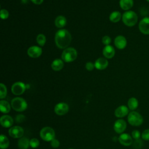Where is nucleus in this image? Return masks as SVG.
<instances>
[{
	"mask_svg": "<svg viewBox=\"0 0 149 149\" xmlns=\"http://www.w3.org/2000/svg\"><path fill=\"white\" fill-rule=\"evenodd\" d=\"M114 44L116 47L119 49H124L127 45L126 38L123 36H118L114 40Z\"/></svg>",
	"mask_w": 149,
	"mask_h": 149,
	"instance_id": "nucleus-14",
	"label": "nucleus"
},
{
	"mask_svg": "<svg viewBox=\"0 0 149 149\" xmlns=\"http://www.w3.org/2000/svg\"><path fill=\"white\" fill-rule=\"evenodd\" d=\"M63 62L60 59H55L51 63V68L55 71L61 70L63 67Z\"/></svg>",
	"mask_w": 149,
	"mask_h": 149,
	"instance_id": "nucleus-20",
	"label": "nucleus"
},
{
	"mask_svg": "<svg viewBox=\"0 0 149 149\" xmlns=\"http://www.w3.org/2000/svg\"><path fill=\"white\" fill-rule=\"evenodd\" d=\"M139 29L142 34L145 35L149 34V17H144L140 21Z\"/></svg>",
	"mask_w": 149,
	"mask_h": 149,
	"instance_id": "nucleus-8",
	"label": "nucleus"
},
{
	"mask_svg": "<svg viewBox=\"0 0 149 149\" xmlns=\"http://www.w3.org/2000/svg\"><path fill=\"white\" fill-rule=\"evenodd\" d=\"M77 56V51L73 47H68L63 50L61 58L66 62H70L74 61Z\"/></svg>",
	"mask_w": 149,
	"mask_h": 149,
	"instance_id": "nucleus-3",
	"label": "nucleus"
},
{
	"mask_svg": "<svg viewBox=\"0 0 149 149\" xmlns=\"http://www.w3.org/2000/svg\"><path fill=\"white\" fill-rule=\"evenodd\" d=\"M10 136L13 138H21L23 136L24 130L22 127L19 126H15L10 127L8 131Z\"/></svg>",
	"mask_w": 149,
	"mask_h": 149,
	"instance_id": "nucleus-9",
	"label": "nucleus"
},
{
	"mask_svg": "<svg viewBox=\"0 0 149 149\" xmlns=\"http://www.w3.org/2000/svg\"><path fill=\"white\" fill-rule=\"evenodd\" d=\"M17 145L20 149H27L30 145V141L27 137H23L19 140Z\"/></svg>",
	"mask_w": 149,
	"mask_h": 149,
	"instance_id": "nucleus-21",
	"label": "nucleus"
},
{
	"mask_svg": "<svg viewBox=\"0 0 149 149\" xmlns=\"http://www.w3.org/2000/svg\"><path fill=\"white\" fill-rule=\"evenodd\" d=\"M9 146V141L8 137L3 134H1L0 136V147L2 149H6Z\"/></svg>",
	"mask_w": 149,
	"mask_h": 149,
	"instance_id": "nucleus-26",
	"label": "nucleus"
},
{
	"mask_svg": "<svg viewBox=\"0 0 149 149\" xmlns=\"http://www.w3.org/2000/svg\"><path fill=\"white\" fill-rule=\"evenodd\" d=\"M102 54L104 56L108 59L112 58L115 54V51L114 48L111 45H106L103 50H102Z\"/></svg>",
	"mask_w": 149,
	"mask_h": 149,
	"instance_id": "nucleus-18",
	"label": "nucleus"
},
{
	"mask_svg": "<svg viewBox=\"0 0 149 149\" xmlns=\"http://www.w3.org/2000/svg\"><path fill=\"white\" fill-rule=\"evenodd\" d=\"M127 106L130 110H135L139 106V101L135 97H131L127 101Z\"/></svg>",
	"mask_w": 149,
	"mask_h": 149,
	"instance_id": "nucleus-23",
	"label": "nucleus"
},
{
	"mask_svg": "<svg viewBox=\"0 0 149 149\" xmlns=\"http://www.w3.org/2000/svg\"><path fill=\"white\" fill-rule=\"evenodd\" d=\"M141 137L145 141H149V129H145L141 133Z\"/></svg>",
	"mask_w": 149,
	"mask_h": 149,
	"instance_id": "nucleus-30",
	"label": "nucleus"
},
{
	"mask_svg": "<svg viewBox=\"0 0 149 149\" xmlns=\"http://www.w3.org/2000/svg\"><path fill=\"white\" fill-rule=\"evenodd\" d=\"M69 149H73V148H69Z\"/></svg>",
	"mask_w": 149,
	"mask_h": 149,
	"instance_id": "nucleus-39",
	"label": "nucleus"
},
{
	"mask_svg": "<svg viewBox=\"0 0 149 149\" xmlns=\"http://www.w3.org/2000/svg\"><path fill=\"white\" fill-rule=\"evenodd\" d=\"M69 111V106L66 103L59 102L57 104L54 108V111L58 115H63Z\"/></svg>",
	"mask_w": 149,
	"mask_h": 149,
	"instance_id": "nucleus-10",
	"label": "nucleus"
},
{
	"mask_svg": "<svg viewBox=\"0 0 149 149\" xmlns=\"http://www.w3.org/2000/svg\"><path fill=\"white\" fill-rule=\"evenodd\" d=\"M7 94V88L6 86L3 83L0 84V98H4Z\"/></svg>",
	"mask_w": 149,
	"mask_h": 149,
	"instance_id": "nucleus-28",
	"label": "nucleus"
},
{
	"mask_svg": "<svg viewBox=\"0 0 149 149\" xmlns=\"http://www.w3.org/2000/svg\"><path fill=\"white\" fill-rule=\"evenodd\" d=\"M95 68L94 64L92 62H87L86 64V68L88 71H91Z\"/></svg>",
	"mask_w": 149,
	"mask_h": 149,
	"instance_id": "nucleus-34",
	"label": "nucleus"
},
{
	"mask_svg": "<svg viewBox=\"0 0 149 149\" xmlns=\"http://www.w3.org/2000/svg\"><path fill=\"white\" fill-rule=\"evenodd\" d=\"M11 106L16 111L22 112L27 108V104L23 98L15 97L11 101Z\"/></svg>",
	"mask_w": 149,
	"mask_h": 149,
	"instance_id": "nucleus-5",
	"label": "nucleus"
},
{
	"mask_svg": "<svg viewBox=\"0 0 149 149\" xmlns=\"http://www.w3.org/2000/svg\"><path fill=\"white\" fill-rule=\"evenodd\" d=\"M42 49L38 46H31L27 49L28 55L33 58L39 57L42 54Z\"/></svg>",
	"mask_w": 149,
	"mask_h": 149,
	"instance_id": "nucleus-12",
	"label": "nucleus"
},
{
	"mask_svg": "<svg viewBox=\"0 0 149 149\" xmlns=\"http://www.w3.org/2000/svg\"><path fill=\"white\" fill-rule=\"evenodd\" d=\"M95 68L98 70H104L106 69L108 65V61L106 58H99L94 63Z\"/></svg>",
	"mask_w": 149,
	"mask_h": 149,
	"instance_id": "nucleus-15",
	"label": "nucleus"
},
{
	"mask_svg": "<svg viewBox=\"0 0 149 149\" xmlns=\"http://www.w3.org/2000/svg\"><path fill=\"white\" fill-rule=\"evenodd\" d=\"M26 90V85L24 83L21 81H17L13 84L11 87L12 93L16 95L22 94Z\"/></svg>",
	"mask_w": 149,
	"mask_h": 149,
	"instance_id": "nucleus-7",
	"label": "nucleus"
},
{
	"mask_svg": "<svg viewBox=\"0 0 149 149\" xmlns=\"http://www.w3.org/2000/svg\"><path fill=\"white\" fill-rule=\"evenodd\" d=\"M71 40V34L66 29H61L55 34V42L60 49H66L70 44Z\"/></svg>",
	"mask_w": 149,
	"mask_h": 149,
	"instance_id": "nucleus-1",
	"label": "nucleus"
},
{
	"mask_svg": "<svg viewBox=\"0 0 149 149\" xmlns=\"http://www.w3.org/2000/svg\"><path fill=\"white\" fill-rule=\"evenodd\" d=\"M129 113V109L125 105L118 107L115 111V115L118 118H123Z\"/></svg>",
	"mask_w": 149,
	"mask_h": 149,
	"instance_id": "nucleus-17",
	"label": "nucleus"
},
{
	"mask_svg": "<svg viewBox=\"0 0 149 149\" xmlns=\"http://www.w3.org/2000/svg\"><path fill=\"white\" fill-rule=\"evenodd\" d=\"M126 126V122L123 119H118L114 123L113 129L117 133H122L125 130Z\"/></svg>",
	"mask_w": 149,
	"mask_h": 149,
	"instance_id": "nucleus-11",
	"label": "nucleus"
},
{
	"mask_svg": "<svg viewBox=\"0 0 149 149\" xmlns=\"http://www.w3.org/2000/svg\"><path fill=\"white\" fill-rule=\"evenodd\" d=\"M122 16L121 13L119 11H113L109 15V20L112 22L116 23L120 20Z\"/></svg>",
	"mask_w": 149,
	"mask_h": 149,
	"instance_id": "nucleus-25",
	"label": "nucleus"
},
{
	"mask_svg": "<svg viewBox=\"0 0 149 149\" xmlns=\"http://www.w3.org/2000/svg\"><path fill=\"white\" fill-rule=\"evenodd\" d=\"M1 125L4 127H9L13 123V118L9 115H3L0 119Z\"/></svg>",
	"mask_w": 149,
	"mask_h": 149,
	"instance_id": "nucleus-16",
	"label": "nucleus"
},
{
	"mask_svg": "<svg viewBox=\"0 0 149 149\" xmlns=\"http://www.w3.org/2000/svg\"><path fill=\"white\" fill-rule=\"evenodd\" d=\"M146 1H147V2H149V0H146Z\"/></svg>",
	"mask_w": 149,
	"mask_h": 149,
	"instance_id": "nucleus-38",
	"label": "nucleus"
},
{
	"mask_svg": "<svg viewBox=\"0 0 149 149\" xmlns=\"http://www.w3.org/2000/svg\"><path fill=\"white\" fill-rule=\"evenodd\" d=\"M119 5L124 10H129L133 6V0H120Z\"/></svg>",
	"mask_w": 149,
	"mask_h": 149,
	"instance_id": "nucleus-19",
	"label": "nucleus"
},
{
	"mask_svg": "<svg viewBox=\"0 0 149 149\" xmlns=\"http://www.w3.org/2000/svg\"><path fill=\"white\" fill-rule=\"evenodd\" d=\"M123 23L128 27L134 26L137 22L138 17L134 11L127 10L123 13L122 16Z\"/></svg>",
	"mask_w": 149,
	"mask_h": 149,
	"instance_id": "nucleus-2",
	"label": "nucleus"
},
{
	"mask_svg": "<svg viewBox=\"0 0 149 149\" xmlns=\"http://www.w3.org/2000/svg\"><path fill=\"white\" fill-rule=\"evenodd\" d=\"M40 135L41 138L46 141H51L55 139V133L54 130L51 127H43L40 132Z\"/></svg>",
	"mask_w": 149,
	"mask_h": 149,
	"instance_id": "nucleus-6",
	"label": "nucleus"
},
{
	"mask_svg": "<svg viewBox=\"0 0 149 149\" xmlns=\"http://www.w3.org/2000/svg\"><path fill=\"white\" fill-rule=\"evenodd\" d=\"M30 1L36 5H40L43 2L44 0H30Z\"/></svg>",
	"mask_w": 149,
	"mask_h": 149,
	"instance_id": "nucleus-37",
	"label": "nucleus"
},
{
	"mask_svg": "<svg viewBox=\"0 0 149 149\" xmlns=\"http://www.w3.org/2000/svg\"><path fill=\"white\" fill-rule=\"evenodd\" d=\"M24 119H25V116L23 115L19 114L16 116V121L17 122H19V123L22 122L24 120Z\"/></svg>",
	"mask_w": 149,
	"mask_h": 149,
	"instance_id": "nucleus-36",
	"label": "nucleus"
},
{
	"mask_svg": "<svg viewBox=\"0 0 149 149\" xmlns=\"http://www.w3.org/2000/svg\"><path fill=\"white\" fill-rule=\"evenodd\" d=\"M141 134L140 133V132L137 130H133V132H132V137L135 139V140H138L140 139V137H141Z\"/></svg>",
	"mask_w": 149,
	"mask_h": 149,
	"instance_id": "nucleus-32",
	"label": "nucleus"
},
{
	"mask_svg": "<svg viewBox=\"0 0 149 149\" xmlns=\"http://www.w3.org/2000/svg\"><path fill=\"white\" fill-rule=\"evenodd\" d=\"M36 40L40 46H44L46 42V37L43 34H39L37 36Z\"/></svg>",
	"mask_w": 149,
	"mask_h": 149,
	"instance_id": "nucleus-27",
	"label": "nucleus"
},
{
	"mask_svg": "<svg viewBox=\"0 0 149 149\" xmlns=\"http://www.w3.org/2000/svg\"><path fill=\"white\" fill-rule=\"evenodd\" d=\"M127 121L132 126H139L143 122V118L140 113L136 111H133L129 113Z\"/></svg>",
	"mask_w": 149,
	"mask_h": 149,
	"instance_id": "nucleus-4",
	"label": "nucleus"
},
{
	"mask_svg": "<svg viewBox=\"0 0 149 149\" xmlns=\"http://www.w3.org/2000/svg\"><path fill=\"white\" fill-rule=\"evenodd\" d=\"M0 14H1V18L2 19H6L7 18H8L9 15V12L5 9L1 10Z\"/></svg>",
	"mask_w": 149,
	"mask_h": 149,
	"instance_id": "nucleus-31",
	"label": "nucleus"
},
{
	"mask_svg": "<svg viewBox=\"0 0 149 149\" xmlns=\"http://www.w3.org/2000/svg\"><path fill=\"white\" fill-rule=\"evenodd\" d=\"M0 109L2 113H8L10 110V106L9 103L5 100H1L0 101Z\"/></svg>",
	"mask_w": 149,
	"mask_h": 149,
	"instance_id": "nucleus-24",
	"label": "nucleus"
},
{
	"mask_svg": "<svg viewBox=\"0 0 149 149\" xmlns=\"http://www.w3.org/2000/svg\"><path fill=\"white\" fill-rule=\"evenodd\" d=\"M98 149H101V148H98Z\"/></svg>",
	"mask_w": 149,
	"mask_h": 149,
	"instance_id": "nucleus-40",
	"label": "nucleus"
},
{
	"mask_svg": "<svg viewBox=\"0 0 149 149\" xmlns=\"http://www.w3.org/2000/svg\"><path fill=\"white\" fill-rule=\"evenodd\" d=\"M66 24V19L63 16H58L55 20V25L58 28L63 27Z\"/></svg>",
	"mask_w": 149,
	"mask_h": 149,
	"instance_id": "nucleus-22",
	"label": "nucleus"
},
{
	"mask_svg": "<svg viewBox=\"0 0 149 149\" xmlns=\"http://www.w3.org/2000/svg\"><path fill=\"white\" fill-rule=\"evenodd\" d=\"M60 145V143L58 140L54 139L51 141V146L53 148H58Z\"/></svg>",
	"mask_w": 149,
	"mask_h": 149,
	"instance_id": "nucleus-35",
	"label": "nucleus"
},
{
	"mask_svg": "<svg viewBox=\"0 0 149 149\" xmlns=\"http://www.w3.org/2000/svg\"><path fill=\"white\" fill-rule=\"evenodd\" d=\"M102 42L104 45H105V46L109 45L111 42V39L108 36H105L102 38Z\"/></svg>",
	"mask_w": 149,
	"mask_h": 149,
	"instance_id": "nucleus-33",
	"label": "nucleus"
},
{
	"mask_svg": "<svg viewBox=\"0 0 149 149\" xmlns=\"http://www.w3.org/2000/svg\"><path fill=\"white\" fill-rule=\"evenodd\" d=\"M119 143L124 146H129L133 143L132 137L128 133H122L119 137Z\"/></svg>",
	"mask_w": 149,
	"mask_h": 149,
	"instance_id": "nucleus-13",
	"label": "nucleus"
},
{
	"mask_svg": "<svg viewBox=\"0 0 149 149\" xmlns=\"http://www.w3.org/2000/svg\"><path fill=\"white\" fill-rule=\"evenodd\" d=\"M39 144L40 142L37 139L33 138L30 140V146L32 148H37V147H38Z\"/></svg>",
	"mask_w": 149,
	"mask_h": 149,
	"instance_id": "nucleus-29",
	"label": "nucleus"
}]
</instances>
